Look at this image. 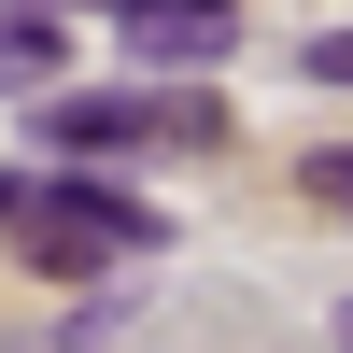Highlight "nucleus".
Masks as SVG:
<instances>
[{
	"instance_id": "nucleus-7",
	"label": "nucleus",
	"mask_w": 353,
	"mask_h": 353,
	"mask_svg": "<svg viewBox=\"0 0 353 353\" xmlns=\"http://www.w3.org/2000/svg\"><path fill=\"white\" fill-rule=\"evenodd\" d=\"M14 212H28V170H0V226H14Z\"/></svg>"
},
{
	"instance_id": "nucleus-5",
	"label": "nucleus",
	"mask_w": 353,
	"mask_h": 353,
	"mask_svg": "<svg viewBox=\"0 0 353 353\" xmlns=\"http://www.w3.org/2000/svg\"><path fill=\"white\" fill-rule=\"evenodd\" d=\"M311 198H325V212H353V141H339V156H311Z\"/></svg>"
},
{
	"instance_id": "nucleus-1",
	"label": "nucleus",
	"mask_w": 353,
	"mask_h": 353,
	"mask_svg": "<svg viewBox=\"0 0 353 353\" xmlns=\"http://www.w3.org/2000/svg\"><path fill=\"white\" fill-rule=\"evenodd\" d=\"M170 226L141 212V198H113V184H28V212H14V254L28 269H57V283H99V269H128V254H156Z\"/></svg>"
},
{
	"instance_id": "nucleus-2",
	"label": "nucleus",
	"mask_w": 353,
	"mask_h": 353,
	"mask_svg": "<svg viewBox=\"0 0 353 353\" xmlns=\"http://www.w3.org/2000/svg\"><path fill=\"white\" fill-rule=\"evenodd\" d=\"M43 141L57 156H128V141H226V113L198 85H71L43 99Z\"/></svg>"
},
{
	"instance_id": "nucleus-4",
	"label": "nucleus",
	"mask_w": 353,
	"mask_h": 353,
	"mask_svg": "<svg viewBox=\"0 0 353 353\" xmlns=\"http://www.w3.org/2000/svg\"><path fill=\"white\" fill-rule=\"evenodd\" d=\"M57 71V14L28 0V14H0V85H43Z\"/></svg>"
},
{
	"instance_id": "nucleus-3",
	"label": "nucleus",
	"mask_w": 353,
	"mask_h": 353,
	"mask_svg": "<svg viewBox=\"0 0 353 353\" xmlns=\"http://www.w3.org/2000/svg\"><path fill=\"white\" fill-rule=\"evenodd\" d=\"M113 28H128V57H141V71H156V57H170V71L226 57V0H128Z\"/></svg>"
},
{
	"instance_id": "nucleus-6",
	"label": "nucleus",
	"mask_w": 353,
	"mask_h": 353,
	"mask_svg": "<svg viewBox=\"0 0 353 353\" xmlns=\"http://www.w3.org/2000/svg\"><path fill=\"white\" fill-rule=\"evenodd\" d=\"M311 71H325V85H353V28H325V43H311Z\"/></svg>"
}]
</instances>
